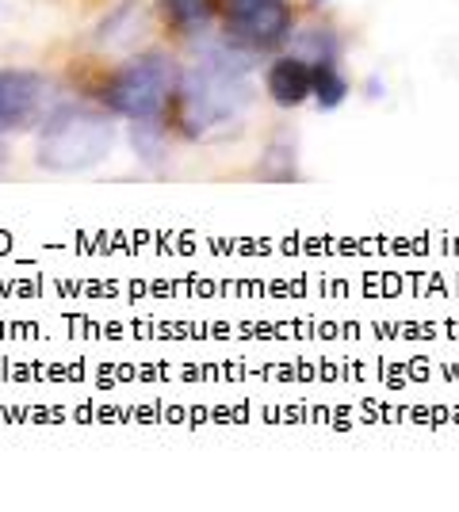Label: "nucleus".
<instances>
[{"instance_id":"obj_3","label":"nucleus","mask_w":459,"mask_h":512,"mask_svg":"<svg viewBox=\"0 0 459 512\" xmlns=\"http://www.w3.org/2000/svg\"><path fill=\"white\" fill-rule=\"evenodd\" d=\"M176 65L169 54L161 50H146L131 58L127 65H119L111 73V81L104 85V104L123 115V119H157L176 92Z\"/></svg>"},{"instance_id":"obj_8","label":"nucleus","mask_w":459,"mask_h":512,"mask_svg":"<svg viewBox=\"0 0 459 512\" xmlns=\"http://www.w3.org/2000/svg\"><path fill=\"white\" fill-rule=\"evenodd\" d=\"M310 96L322 111H333V107L345 104L349 96V81L341 77V69L333 62H314L310 65Z\"/></svg>"},{"instance_id":"obj_1","label":"nucleus","mask_w":459,"mask_h":512,"mask_svg":"<svg viewBox=\"0 0 459 512\" xmlns=\"http://www.w3.org/2000/svg\"><path fill=\"white\" fill-rule=\"evenodd\" d=\"M176 123L188 138H207L211 130L238 127L249 111V50L215 46L176 81Z\"/></svg>"},{"instance_id":"obj_5","label":"nucleus","mask_w":459,"mask_h":512,"mask_svg":"<svg viewBox=\"0 0 459 512\" xmlns=\"http://www.w3.org/2000/svg\"><path fill=\"white\" fill-rule=\"evenodd\" d=\"M50 81L35 69H0V130H27L43 119Z\"/></svg>"},{"instance_id":"obj_9","label":"nucleus","mask_w":459,"mask_h":512,"mask_svg":"<svg viewBox=\"0 0 459 512\" xmlns=\"http://www.w3.org/2000/svg\"><path fill=\"white\" fill-rule=\"evenodd\" d=\"M261 176L264 180H299V165H295V138L280 130L261 157Z\"/></svg>"},{"instance_id":"obj_4","label":"nucleus","mask_w":459,"mask_h":512,"mask_svg":"<svg viewBox=\"0 0 459 512\" xmlns=\"http://www.w3.org/2000/svg\"><path fill=\"white\" fill-rule=\"evenodd\" d=\"M226 39L241 50H272L291 35L287 0H215Z\"/></svg>"},{"instance_id":"obj_6","label":"nucleus","mask_w":459,"mask_h":512,"mask_svg":"<svg viewBox=\"0 0 459 512\" xmlns=\"http://www.w3.org/2000/svg\"><path fill=\"white\" fill-rule=\"evenodd\" d=\"M264 88L272 96L276 107H299L310 100V62H303L299 54H284L268 65Z\"/></svg>"},{"instance_id":"obj_7","label":"nucleus","mask_w":459,"mask_h":512,"mask_svg":"<svg viewBox=\"0 0 459 512\" xmlns=\"http://www.w3.org/2000/svg\"><path fill=\"white\" fill-rule=\"evenodd\" d=\"M157 8L176 35H199L215 16V0H161Z\"/></svg>"},{"instance_id":"obj_11","label":"nucleus","mask_w":459,"mask_h":512,"mask_svg":"<svg viewBox=\"0 0 459 512\" xmlns=\"http://www.w3.org/2000/svg\"><path fill=\"white\" fill-rule=\"evenodd\" d=\"M4 161H8V150H4V146H0V172H4Z\"/></svg>"},{"instance_id":"obj_2","label":"nucleus","mask_w":459,"mask_h":512,"mask_svg":"<svg viewBox=\"0 0 459 512\" xmlns=\"http://www.w3.org/2000/svg\"><path fill=\"white\" fill-rule=\"evenodd\" d=\"M115 127L104 111L92 107H58L39 134V165L50 172H85L96 169L111 153Z\"/></svg>"},{"instance_id":"obj_12","label":"nucleus","mask_w":459,"mask_h":512,"mask_svg":"<svg viewBox=\"0 0 459 512\" xmlns=\"http://www.w3.org/2000/svg\"><path fill=\"white\" fill-rule=\"evenodd\" d=\"M310 4H326V0H310Z\"/></svg>"},{"instance_id":"obj_10","label":"nucleus","mask_w":459,"mask_h":512,"mask_svg":"<svg viewBox=\"0 0 459 512\" xmlns=\"http://www.w3.org/2000/svg\"><path fill=\"white\" fill-rule=\"evenodd\" d=\"M131 142L146 161H157L161 157V127H157V119H138L131 130Z\"/></svg>"}]
</instances>
